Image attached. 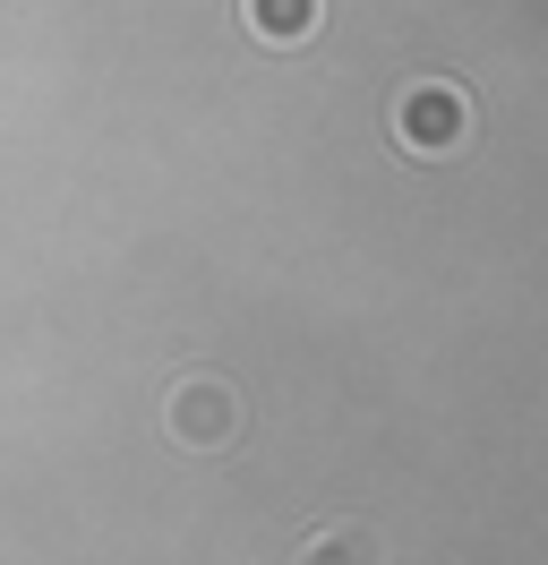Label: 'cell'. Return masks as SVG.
I'll return each mask as SVG.
<instances>
[{
	"mask_svg": "<svg viewBox=\"0 0 548 565\" xmlns=\"http://www.w3.org/2000/svg\"><path fill=\"white\" fill-rule=\"evenodd\" d=\"M403 129H420V138H445V129H454V104H445V95H429L420 111L403 104Z\"/></svg>",
	"mask_w": 548,
	"mask_h": 565,
	"instance_id": "cell-4",
	"label": "cell"
},
{
	"mask_svg": "<svg viewBox=\"0 0 548 565\" xmlns=\"http://www.w3.org/2000/svg\"><path fill=\"white\" fill-rule=\"evenodd\" d=\"M301 565H386V548H377L369 523H335V531H317L301 548Z\"/></svg>",
	"mask_w": 548,
	"mask_h": 565,
	"instance_id": "cell-2",
	"label": "cell"
},
{
	"mask_svg": "<svg viewBox=\"0 0 548 565\" xmlns=\"http://www.w3.org/2000/svg\"><path fill=\"white\" fill-rule=\"evenodd\" d=\"M171 428H180L189 446H223V437H232V394H223V386H180Z\"/></svg>",
	"mask_w": 548,
	"mask_h": 565,
	"instance_id": "cell-1",
	"label": "cell"
},
{
	"mask_svg": "<svg viewBox=\"0 0 548 565\" xmlns=\"http://www.w3.org/2000/svg\"><path fill=\"white\" fill-rule=\"evenodd\" d=\"M257 26H266V35H301V26H308V0H257Z\"/></svg>",
	"mask_w": 548,
	"mask_h": 565,
	"instance_id": "cell-3",
	"label": "cell"
}]
</instances>
